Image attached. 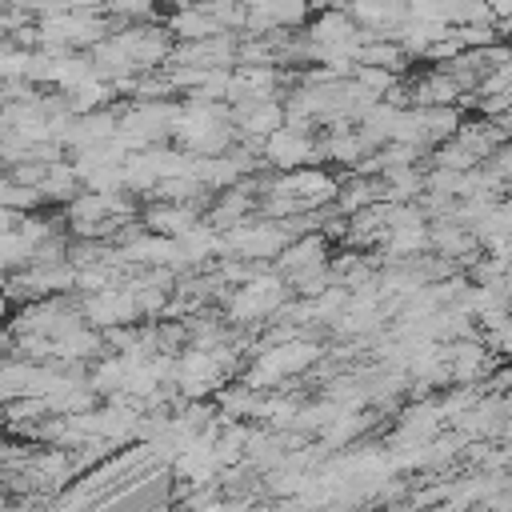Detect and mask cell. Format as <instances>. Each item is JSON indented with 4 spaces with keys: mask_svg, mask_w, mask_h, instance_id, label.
<instances>
[{
    "mask_svg": "<svg viewBox=\"0 0 512 512\" xmlns=\"http://www.w3.org/2000/svg\"><path fill=\"white\" fill-rule=\"evenodd\" d=\"M312 156V144L304 140V128H276L272 140H268V160L284 164V168H296Z\"/></svg>",
    "mask_w": 512,
    "mask_h": 512,
    "instance_id": "obj_1",
    "label": "cell"
},
{
    "mask_svg": "<svg viewBox=\"0 0 512 512\" xmlns=\"http://www.w3.org/2000/svg\"><path fill=\"white\" fill-rule=\"evenodd\" d=\"M132 296L128 292H100L92 304H88V316L96 324H116V320H128L132 316Z\"/></svg>",
    "mask_w": 512,
    "mask_h": 512,
    "instance_id": "obj_2",
    "label": "cell"
},
{
    "mask_svg": "<svg viewBox=\"0 0 512 512\" xmlns=\"http://www.w3.org/2000/svg\"><path fill=\"white\" fill-rule=\"evenodd\" d=\"M172 28H176L180 36H188V40H204V36L220 32V28H216V20H212L208 12H180V16L172 20Z\"/></svg>",
    "mask_w": 512,
    "mask_h": 512,
    "instance_id": "obj_3",
    "label": "cell"
},
{
    "mask_svg": "<svg viewBox=\"0 0 512 512\" xmlns=\"http://www.w3.org/2000/svg\"><path fill=\"white\" fill-rule=\"evenodd\" d=\"M408 12L416 20H432V24H448L456 16V0H408Z\"/></svg>",
    "mask_w": 512,
    "mask_h": 512,
    "instance_id": "obj_4",
    "label": "cell"
},
{
    "mask_svg": "<svg viewBox=\"0 0 512 512\" xmlns=\"http://www.w3.org/2000/svg\"><path fill=\"white\" fill-rule=\"evenodd\" d=\"M488 12L492 16H512V0H488Z\"/></svg>",
    "mask_w": 512,
    "mask_h": 512,
    "instance_id": "obj_5",
    "label": "cell"
},
{
    "mask_svg": "<svg viewBox=\"0 0 512 512\" xmlns=\"http://www.w3.org/2000/svg\"><path fill=\"white\" fill-rule=\"evenodd\" d=\"M8 4H12V0H0V12H4V8H8Z\"/></svg>",
    "mask_w": 512,
    "mask_h": 512,
    "instance_id": "obj_6",
    "label": "cell"
},
{
    "mask_svg": "<svg viewBox=\"0 0 512 512\" xmlns=\"http://www.w3.org/2000/svg\"><path fill=\"white\" fill-rule=\"evenodd\" d=\"M0 308H4V304H0Z\"/></svg>",
    "mask_w": 512,
    "mask_h": 512,
    "instance_id": "obj_7",
    "label": "cell"
}]
</instances>
